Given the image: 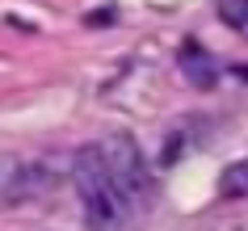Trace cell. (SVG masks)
Masks as SVG:
<instances>
[{"mask_svg": "<svg viewBox=\"0 0 248 231\" xmlns=\"http://www.w3.org/2000/svg\"><path fill=\"white\" fill-rule=\"evenodd\" d=\"M72 181H76V193H80V206H84V218H89L93 231H126L131 218L139 206L118 189V181L109 177L97 143L76 152L72 160Z\"/></svg>", "mask_w": 248, "mask_h": 231, "instance_id": "1", "label": "cell"}, {"mask_svg": "<svg viewBox=\"0 0 248 231\" xmlns=\"http://www.w3.org/2000/svg\"><path fill=\"white\" fill-rule=\"evenodd\" d=\"M97 152H101L109 177L118 181V189L126 193L135 206H147V198H152V168H147L139 143H135L126 130H118V135H105V139L97 143Z\"/></svg>", "mask_w": 248, "mask_h": 231, "instance_id": "2", "label": "cell"}, {"mask_svg": "<svg viewBox=\"0 0 248 231\" xmlns=\"http://www.w3.org/2000/svg\"><path fill=\"white\" fill-rule=\"evenodd\" d=\"M219 193L227 198V202H240V198H248V160H235V164L223 168Z\"/></svg>", "mask_w": 248, "mask_h": 231, "instance_id": "3", "label": "cell"}, {"mask_svg": "<svg viewBox=\"0 0 248 231\" xmlns=\"http://www.w3.org/2000/svg\"><path fill=\"white\" fill-rule=\"evenodd\" d=\"M215 9H219L223 26H232L235 34H244V38H248V0H219Z\"/></svg>", "mask_w": 248, "mask_h": 231, "instance_id": "4", "label": "cell"}]
</instances>
